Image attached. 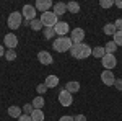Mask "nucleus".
Listing matches in <instances>:
<instances>
[{"mask_svg":"<svg viewBox=\"0 0 122 121\" xmlns=\"http://www.w3.org/2000/svg\"><path fill=\"white\" fill-rule=\"evenodd\" d=\"M91 52H93V49L88 46L86 43L73 44L72 49H70V54H72V57H75V59H86V57L91 56Z\"/></svg>","mask_w":122,"mask_h":121,"instance_id":"1","label":"nucleus"},{"mask_svg":"<svg viewBox=\"0 0 122 121\" xmlns=\"http://www.w3.org/2000/svg\"><path fill=\"white\" fill-rule=\"evenodd\" d=\"M72 46H73V43H72V39L68 36H59L52 43V47H54V51H57V52H67V51L72 49Z\"/></svg>","mask_w":122,"mask_h":121,"instance_id":"2","label":"nucleus"},{"mask_svg":"<svg viewBox=\"0 0 122 121\" xmlns=\"http://www.w3.org/2000/svg\"><path fill=\"white\" fill-rule=\"evenodd\" d=\"M21 23H23V15H21V12H11L8 20H7L8 28L10 29H18L20 26H21Z\"/></svg>","mask_w":122,"mask_h":121,"instance_id":"3","label":"nucleus"},{"mask_svg":"<svg viewBox=\"0 0 122 121\" xmlns=\"http://www.w3.org/2000/svg\"><path fill=\"white\" fill-rule=\"evenodd\" d=\"M41 23H42V26H56L57 23H59V20H57V15L54 12H46V13H41Z\"/></svg>","mask_w":122,"mask_h":121,"instance_id":"4","label":"nucleus"},{"mask_svg":"<svg viewBox=\"0 0 122 121\" xmlns=\"http://www.w3.org/2000/svg\"><path fill=\"white\" fill-rule=\"evenodd\" d=\"M59 103H60L62 106H70V105L73 103V95L70 92H67L65 88H62V90L59 92Z\"/></svg>","mask_w":122,"mask_h":121,"instance_id":"5","label":"nucleus"},{"mask_svg":"<svg viewBox=\"0 0 122 121\" xmlns=\"http://www.w3.org/2000/svg\"><path fill=\"white\" fill-rule=\"evenodd\" d=\"M101 62H103L104 70H112L114 67H116V64H117V59H116L114 54H106V56L101 59Z\"/></svg>","mask_w":122,"mask_h":121,"instance_id":"6","label":"nucleus"},{"mask_svg":"<svg viewBox=\"0 0 122 121\" xmlns=\"http://www.w3.org/2000/svg\"><path fill=\"white\" fill-rule=\"evenodd\" d=\"M70 39H72L73 44H80V43H83L85 29L83 28H73V29H72V33H70Z\"/></svg>","mask_w":122,"mask_h":121,"instance_id":"7","label":"nucleus"},{"mask_svg":"<svg viewBox=\"0 0 122 121\" xmlns=\"http://www.w3.org/2000/svg\"><path fill=\"white\" fill-rule=\"evenodd\" d=\"M36 13H38V10H36V7H34V5H25V7H23V10H21L23 18L28 20V21H31V20L36 18Z\"/></svg>","mask_w":122,"mask_h":121,"instance_id":"8","label":"nucleus"},{"mask_svg":"<svg viewBox=\"0 0 122 121\" xmlns=\"http://www.w3.org/2000/svg\"><path fill=\"white\" fill-rule=\"evenodd\" d=\"M101 80H103L104 85L112 87V85L116 84V75H114L112 70H103V74H101Z\"/></svg>","mask_w":122,"mask_h":121,"instance_id":"9","label":"nucleus"},{"mask_svg":"<svg viewBox=\"0 0 122 121\" xmlns=\"http://www.w3.org/2000/svg\"><path fill=\"white\" fill-rule=\"evenodd\" d=\"M34 7H36V10H38V12L46 13V12H51V8L54 7V3H52L51 0H38Z\"/></svg>","mask_w":122,"mask_h":121,"instance_id":"10","label":"nucleus"},{"mask_svg":"<svg viewBox=\"0 0 122 121\" xmlns=\"http://www.w3.org/2000/svg\"><path fill=\"white\" fill-rule=\"evenodd\" d=\"M38 61L42 65H49V64H52L54 57H52L51 52H47V51H39V52H38Z\"/></svg>","mask_w":122,"mask_h":121,"instance_id":"11","label":"nucleus"},{"mask_svg":"<svg viewBox=\"0 0 122 121\" xmlns=\"http://www.w3.org/2000/svg\"><path fill=\"white\" fill-rule=\"evenodd\" d=\"M54 29H56V35H57V36H65L67 33L70 31V26H68V23H67V21H59L56 26H54Z\"/></svg>","mask_w":122,"mask_h":121,"instance_id":"12","label":"nucleus"},{"mask_svg":"<svg viewBox=\"0 0 122 121\" xmlns=\"http://www.w3.org/2000/svg\"><path fill=\"white\" fill-rule=\"evenodd\" d=\"M3 41H5V46L8 47V49H15V47L18 46V38L15 36L13 33H8V35H5Z\"/></svg>","mask_w":122,"mask_h":121,"instance_id":"13","label":"nucleus"},{"mask_svg":"<svg viewBox=\"0 0 122 121\" xmlns=\"http://www.w3.org/2000/svg\"><path fill=\"white\" fill-rule=\"evenodd\" d=\"M52 12L56 13L57 17H60V15H65V13H67V3H62V2H57L56 5L52 7Z\"/></svg>","mask_w":122,"mask_h":121,"instance_id":"14","label":"nucleus"},{"mask_svg":"<svg viewBox=\"0 0 122 121\" xmlns=\"http://www.w3.org/2000/svg\"><path fill=\"white\" fill-rule=\"evenodd\" d=\"M44 84H46L47 88H56L57 85H59V77L57 75H47Z\"/></svg>","mask_w":122,"mask_h":121,"instance_id":"15","label":"nucleus"},{"mask_svg":"<svg viewBox=\"0 0 122 121\" xmlns=\"http://www.w3.org/2000/svg\"><path fill=\"white\" fill-rule=\"evenodd\" d=\"M8 115L11 116V118H16V120H18L20 116L23 115V110L20 108L18 105H13V106H10V108H8Z\"/></svg>","mask_w":122,"mask_h":121,"instance_id":"16","label":"nucleus"},{"mask_svg":"<svg viewBox=\"0 0 122 121\" xmlns=\"http://www.w3.org/2000/svg\"><path fill=\"white\" fill-rule=\"evenodd\" d=\"M65 90H67V92H70L72 95H73V93L80 92V84H78V82H75V80H72V82H67Z\"/></svg>","mask_w":122,"mask_h":121,"instance_id":"17","label":"nucleus"},{"mask_svg":"<svg viewBox=\"0 0 122 121\" xmlns=\"http://www.w3.org/2000/svg\"><path fill=\"white\" fill-rule=\"evenodd\" d=\"M91 56L96 57V59H103V57L106 56L104 46H96V47H93V52H91Z\"/></svg>","mask_w":122,"mask_h":121,"instance_id":"18","label":"nucleus"},{"mask_svg":"<svg viewBox=\"0 0 122 121\" xmlns=\"http://www.w3.org/2000/svg\"><path fill=\"white\" fill-rule=\"evenodd\" d=\"M103 31H104V35H107V36H114L116 35V26H114V23H106L103 26Z\"/></svg>","mask_w":122,"mask_h":121,"instance_id":"19","label":"nucleus"},{"mask_svg":"<svg viewBox=\"0 0 122 121\" xmlns=\"http://www.w3.org/2000/svg\"><path fill=\"white\" fill-rule=\"evenodd\" d=\"M44 97H41V95H38L34 100H33V106H34V110H42L44 108Z\"/></svg>","mask_w":122,"mask_h":121,"instance_id":"20","label":"nucleus"},{"mask_svg":"<svg viewBox=\"0 0 122 121\" xmlns=\"http://www.w3.org/2000/svg\"><path fill=\"white\" fill-rule=\"evenodd\" d=\"M117 47H119V46H117V44L114 43L112 39H111V41H107V43H106V46H104V51H106V54H114Z\"/></svg>","mask_w":122,"mask_h":121,"instance_id":"21","label":"nucleus"},{"mask_svg":"<svg viewBox=\"0 0 122 121\" xmlns=\"http://www.w3.org/2000/svg\"><path fill=\"white\" fill-rule=\"evenodd\" d=\"M44 38L46 39H54L56 38V29H54V26H44Z\"/></svg>","mask_w":122,"mask_h":121,"instance_id":"22","label":"nucleus"},{"mask_svg":"<svg viewBox=\"0 0 122 121\" xmlns=\"http://www.w3.org/2000/svg\"><path fill=\"white\" fill-rule=\"evenodd\" d=\"M67 12H70V13H78V12H80V3H78V2H68V3H67Z\"/></svg>","mask_w":122,"mask_h":121,"instance_id":"23","label":"nucleus"},{"mask_svg":"<svg viewBox=\"0 0 122 121\" xmlns=\"http://www.w3.org/2000/svg\"><path fill=\"white\" fill-rule=\"evenodd\" d=\"M31 120L33 121H44V111L42 110H34L31 113Z\"/></svg>","mask_w":122,"mask_h":121,"instance_id":"24","label":"nucleus"},{"mask_svg":"<svg viewBox=\"0 0 122 121\" xmlns=\"http://www.w3.org/2000/svg\"><path fill=\"white\" fill-rule=\"evenodd\" d=\"M29 26H31V29L33 31H39V29H42V23H41V20L34 18L29 21Z\"/></svg>","mask_w":122,"mask_h":121,"instance_id":"25","label":"nucleus"},{"mask_svg":"<svg viewBox=\"0 0 122 121\" xmlns=\"http://www.w3.org/2000/svg\"><path fill=\"white\" fill-rule=\"evenodd\" d=\"M5 59L10 61V62L15 61V59H16V51H15V49H7V51H5Z\"/></svg>","mask_w":122,"mask_h":121,"instance_id":"26","label":"nucleus"},{"mask_svg":"<svg viewBox=\"0 0 122 121\" xmlns=\"http://www.w3.org/2000/svg\"><path fill=\"white\" fill-rule=\"evenodd\" d=\"M112 41L117 46H122V31H116V35L112 36Z\"/></svg>","mask_w":122,"mask_h":121,"instance_id":"27","label":"nucleus"},{"mask_svg":"<svg viewBox=\"0 0 122 121\" xmlns=\"http://www.w3.org/2000/svg\"><path fill=\"white\" fill-rule=\"evenodd\" d=\"M21 110H23V113H25V115H31V113L34 111V106H33V103H26Z\"/></svg>","mask_w":122,"mask_h":121,"instance_id":"28","label":"nucleus"},{"mask_svg":"<svg viewBox=\"0 0 122 121\" xmlns=\"http://www.w3.org/2000/svg\"><path fill=\"white\" fill-rule=\"evenodd\" d=\"M114 5V0H101L99 2V7L101 8H111Z\"/></svg>","mask_w":122,"mask_h":121,"instance_id":"29","label":"nucleus"},{"mask_svg":"<svg viewBox=\"0 0 122 121\" xmlns=\"http://www.w3.org/2000/svg\"><path fill=\"white\" fill-rule=\"evenodd\" d=\"M36 92H38V95H44V93L47 92V87H46V84H39L38 87H36Z\"/></svg>","mask_w":122,"mask_h":121,"instance_id":"30","label":"nucleus"},{"mask_svg":"<svg viewBox=\"0 0 122 121\" xmlns=\"http://www.w3.org/2000/svg\"><path fill=\"white\" fill-rule=\"evenodd\" d=\"M114 26H116V29L117 31H122V18H117L116 21H114Z\"/></svg>","mask_w":122,"mask_h":121,"instance_id":"31","label":"nucleus"},{"mask_svg":"<svg viewBox=\"0 0 122 121\" xmlns=\"http://www.w3.org/2000/svg\"><path fill=\"white\" fill-rule=\"evenodd\" d=\"M114 87H116L119 92H122V79H116V84H114Z\"/></svg>","mask_w":122,"mask_h":121,"instance_id":"32","label":"nucleus"},{"mask_svg":"<svg viewBox=\"0 0 122 121\" xmlns=\"http://www.w3.org/2000/svg\"><path fill=\"white\" fill-rule=\"evenodd\" d=\"M18 121H33V120H31V115H25V113H23L18 118Z\"/></svg>","mask_w":122,"mask_h":121,"instance_id":"33","label":"nucleus"},{"mask_svg":"<svg viewBox=\"0 0 122 121\" xmlns=\"http://www.w3.org/2000/svg\"><path fill=\"white\" fill-rule=\"evenodd\" d=\"M59 121H75V118H73V116H70V115H64Z\"/></svg>","mask_w":122,"mask_h":121,"instance_id":"34","label":"nucleus"},{"mask_svg":"<svg viewBox=\"0 0 122 121\" xmlns=\"http://www.w3.org/2000/svg\"><path fill=\"white\" fill-rule=\"evenodd\" d=\"M73 118H75V121H86V116L85 115H76Z\"/></svg>","mask_w":122,"mask_h":121,"instance_id":"35","label":"nucleus"},{"mask_svg":"<svg viewBox=\"0 0 122 121\" xmlns=\"http://www.w3.org/2000/svg\"><path fill=\"white\" fill-rule=\"evenodd\" d=\"M114 5H116L117 8H122V0H116V2H114Z\"/></svg>","mask_w":122,"mask_h":121,"instance_id":"36","label":"nucleus"},{"mask_svg":"<svg viewBox=\"0 0 122 121\" xmlns=\"http://www.w3.org/2000/svg\"><path fill=\"white\" fill-rule=\"evenodd\" d=\"M2 56H5V49H3L2 44H0V57H2Z\"/></svg>","mask_w":122,"mask_h":121,"instance_id":"37","label":"nucleus"}]
</instances>
